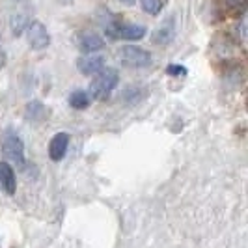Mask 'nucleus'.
Wrapping results in <instances>:
<instances>
[{
    "instance_id": "423d86ee",
    "label": "nucleus",
    "mask_w": 248,
    "mask_h": 248,
    "mask_svg": "<svg viewBox=\"0 0 248 248\" xmlns=\"http://www.w3.org/2000/svg\"><path fill=\"white\" fill-rule=\"evenodd\" d=\"M77 45H78V49L82 50V52H99V50L105 49V39L97 34V32H80L78 36H77Z\"/></svg>"
},
{
    "instance_id": "9d476101",
    "label": "nucleus",
    "mask_w": 248,
    "mask_h": 248,
    "mask_svg": "<svg viewBox=\"0 0 248 248\" xmlns=\"http://www.w3.org/2000/svg\"><path fill=\"white\" fill-rule=\"evenodd\" d=\"M90 95H88V92L84 90H75L73 93L69 95V105H71V108L75 110H84L90 107Z\"/></svg>"
},
{
    "instance_id": "1a4fd4ad",
    "label": "nucleus",
    "mask_w": 248,
    "mask_h": 248,
    "mask_svg": "<svg viewBox=\"0 0 248 248\" xmlns=\"http://www.w3.org/2000/svg\"><path fill=\"white\" fill-rule=\"evenodd\" d=\"M0 185L2 188L13 196L15 194V190H17V177H15V170H13V166L10 162H0Z\"/></svg>"
},
{
    "instance_id": "f257e3e1",
    "label": "nucleus",
    "mask_w": 248,
    "mask_h": 248,
    "mask_svg": "<svg viewBox=\"0 0 248 248\" xmlns=\"http://www.w3.org/2000/svg\"><path fill=\"white\" fill-rule=\"evenodd\" d=\"M120 82V75L116 69L112 67H103L99 73L93 77L90 90H88V95L90 99L95 101H105L110 97V93L114 92V88L118 86Z\"/></svg>"
},
{
    "instance_id": "9b49d317",
    "label": "nucleus",
    "mask_w": 248,
    "mask_h": 248,
    "mask_svg": "<svg viewBox=\"0 0 248 248\" xmlns=\"http://www.w3.org/2000/svg\"><path fill=\"white\" fill-rule=\"evenodd\" d=\"M174 36V25H172V21H166L161 28H157V32L153 34V43L155 45H164V43H168L170 39Z\"/></svg>"
},
{
    "instance_id": "f03ea898",
    "label": "nucleus",
    "mask_w": 248,
    "mask_h": 248,
    "mask_svg": "<svg viewBox=\"0 0 248 248\" xmlns=\"http://www.w3.org/2000/svg\"><path fill=\"white\" fill-rule=\"evenodd\" d=\"M2 155L10 164H25V144L15 131H6L2 135Z\"/></svg>"
},
{
    "instance_id": "20e7f679",
    "label": "nucleus",
    "mask_w": 248,
    "mask_h": 248,
    "mask_svg": "<svg viewBox=\"0 0 248 248\" xmlns=\"http://www.w3.org/2000/svg\"><path fill=\"white\" fill-rule=\"evenodd\" d=\"M146 26L142 25H122V23H112L107 26V37L108 39H124V41H138L146 36Z\"/></svg>"
},
{
    "instance_id": "7ed1b4c3",
    "label": "nucleus",
    "mask_w": 248,
    "mask_h": 248,
    "mask_svg": "<svg viewBox=\"0 0 248 248\" xmlns=\"http://www.w3.org/2000/svg\"><path fill=\"white\" fill-rule=\"evenodd\" d=\"M118 56H120V60L124 65L127 67H148L151 65V52L146 49H142V47H138V45H124L122 49L118 50Z\"/></svg>"
},
{
    "instance_id": "f8f14e48",
    "label": "nucleus",
    "mask_w": 248,
    "mask_h": 248,
    "mask_svg": "<svg viewBox=\"0 0 248 248\" xmlns=\"http://www.w3.org/2000/svg\"><path fill=\"white\" fill-rule=\"evenodd\" d=\"M140 4L148 15H159L162 10V0H140Z\"/></svg>"
},
{
    "instance_id": "ddd939ff",
    "label": "nucleus",
    "mask_w": 248,
    "mask_h": 248,
    "mask_svg": "<svg viewBox=\"0 0 248 248\" xmlns=\"http://www.w3.org/2000/svg\"><path fill=\"white\" fill-rule=\"evenodd\" d=\"M230 10H243L247 6V0H224Z\"/></svg>"
},
{
    "instance_id": "39448f33",
    "label": "nucleus",
    "mask_w": 248,
    "mask_h": 248,
    "mask_svg": "<svg viewBox=\"0 0 248 248\" xmlns=\"http://www.w3.org/2000/svg\"><path fill=\"white\" fill-rule=\"evenodd\" d=\"M26 39H28V43H30L32 49L36 50L47 49L50 43V36L47 26L43 25V23H39V21L30 23L28 30H26Z\"/></svg>"
},
{
    "instance_id": "4468645a",
    "label": "nucleus",
    "mask_w": 248,
    "mask_h": 248,
    "mask_svg": "<svg viewBox=\"0 0 248 248\" xmlns=\"http://www.w3.org/2000/svg\"><path fill=\"white\" fill-rule=\"evenodd\" d=\"M120 2L125 4V6H135V2H137V0H120Z\"/></svg>"
},
{
    "instance_id": "6e6552de",
    "label": "nucleus",
    "mask_w": 248,
    "mask_h": 248,
    "mask_svg": "<svg viewBox=\"0 0 248 248\" xmlns=\"http://www.w3.org/2000/svg\"><path fill=\"white\" fill-rule=\"evenodd\" d=\"M69 148V135L67 133H56L49 142V157L50 161H62Z\"/></svg>"
},
{
    "instance_id": "0eeeda50",
    "label": "nucleus",
    "mask_w": 248,
    "mask_h": 248,
    "mask_svg": "<svg viewBox=\"0 0 248 248\" xmlns=\"http://www.w3.org/2000/svg\"><path fill=\"white\" fill-rule=\"evenodd\" d=\"M77 67L78 71L86 77L92 75H97L105 67V56L103 54H86V56H80L77 60Z\"/></svg>"
}]
</instances>
